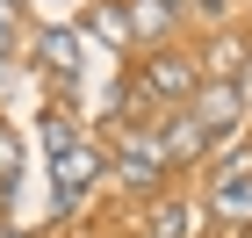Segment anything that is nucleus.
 <instances>
[{
    "label": "nucleus",
    "instance_id": "5",
    "mask_svg": "<svg viewBox=\"0 0 252 238\" xmlns=\"http://www.w3.org/2000/svg\"><path fill=\"white\" fill-rule=\"evenodd\" d=\"M152 137H158V152H166V166H173V159H202V152H209V130H202L188 108H180L166 130H152Z\"/></svg>",
    "mask_w": 252,
    "mask_h": 238
},
{
    "label": "nucleus",
    "instance_id": "11",
    "mask_svg": "<svg viewBox=\"0 0 252 238\" xmlns=\"http://www.w3.org/2000/svg\"><path fill=\"white\" fill-rule=\"evenodd\" d=\"M238 58H245V43H238V36H223V43H216V51H209V65H216V72H231Z\"/></svg>",
    "mask_w": 252,
    "mask_h": 238
},
{
    "label": "nucleus",
    "instance_id": "9",
    "mask_svg": "<svg viewBox=\"0 0 252 238\" xmlns=\"http://www.w3.org/2000/svg\"><path fill=\"white\" fill-rule=\"evenodd\" d=\"M36 51L58 65V72H79V36H72V29H43V43H36Z\"/></svg>",
    "mask_w": 252,
    "mask_h": 238
},
{
    "label": "nucleus",
    "instance_id": "13",
    "mask_svg": "<svg viewBox=\"0 0 252 238\" xmlns=\"http://www.w3.org/2000/svg\"><path fill=\"white\" fill-rule=\"evenodd\" d=\"M0 238H22V231H0Z\"/></svg>",
    "mask_w": 252,
    "mask_h": 238
},
{
    "label": "nucleus",
    "instance_id": "4",
    "mask_svg": "<svg viewBox=\"0 0 252 238\" xmlns=\"http://www.w3.org/2000/svg\"><path fill=\"white\" fill-rule=\"evenodd\" d=\"M116 173L130 180V188H158V180H166V152H158V137H152V130H137V137L123 144Z\"/></svg>",
    "mask_w": 252,
    "mask_h": 238
},
{
    "label": "nucleus",
    "instance_id": "12",
    "mask_svg": "<svg viewBox=\"0 0 252 238\" xmlns=\"http://www.w3.org/2000/svg\"><path fill=\"white\" fill-rule=\"evenodd\" d=\"M0 58H7V22H0Z\"/></svg>",
    "mask_w": 252,
    "mask_h": 238
},
{
    "label": "nucleus",
    "instance_id": "10",
    "mask_svg": "<svg viewBox=\"0 0 252 238\" xmlns=\"http://www.w3.org/2000/svg\"><path fill=\"white\" fill-rule=\"evenodd\" d=\"M15 173H22V144L0 130V188H15Z\"/></svg>",
    "mask_w": 252,
    "mask_h": 238
},
{
    "label": "nucleus",
    "instance_id": "7",
    "mask_svg": "<svg viewBox=\"0 0 252 238\" xmlns=\"http://www.w3.org/2000/svg\"><path fill=\"white\" fill-rule=\"evenodd\" d=\"M123 36H137V43H166V36H173V7H166V0H137L130 15H123Z\"/></svg>",
    "mask_w": 252,
    "mask_h": 238
},
{
    "label": "nucleus",
    "instance_id": "2",
    "mask_svg": "<svg viewBox=\"0 0 252 238\" xmlns=\"http://www.w3.org/2000/svg\"><path fill=\"white\" fill-rule=\"evenodd\" d=\"M144 87H152L158 101H194V87H202V65L180 58V51H158L152 65H144Z\"/></svg>",
    "mask_w": 252,
    "mask_h": 238
},
{
    "label": "nucleus",
    "instance_id": "6",
    "mask_svg": "<svg viewBox=\"0 0 252 238\" xmlns=\"http://www.w3.org/2000/svg\"><path fill=\"white\" fill-rule=\"evenodd\" d=\"M209 209H216V217H231V224H252V166H231V173L216 180Z\"/></svg>",
    "mask_w": 252,
    "mask_h": 238
},
{
    "label": "nucleus",
    "instance_id": "1",
    "mask_svg": "<svg viewBox=\"0 0 252 238\" xmlns=\"http://www.w3.org/2000/svg\"><path fill=\"white\" fill-rule=\"evenodd\" d=\"M51 166H58V202H79L101 173V152L87 137H65V123H51Z\"/></svg>",
    "mask_w": 252,
    "mask_h": 238
},
{
    "label": "nucleus",
    "instance_id": "8",
    "mask_svg": "<svg viewBox=\"0 0 252 238\" xmlns=\"http://www.w3.org/2000/svg\"><path fill=\"white\" fill-rule=\"evenodd\" d=\"M194 224H202L194 202H158L152 209V238H194Z\"/></svg>",
    "mask_w": 252,
    "mask_h": 238
},
{
    "label": "nucleus",
    "instance_id": "3",
    "mask_svg": "<svg viewBox=\"0 0 252 238\" xmlns=\"http://www.w3.org/2000/svg\"><path fill=\"white\" fill-rule=\"evenodd\" d=\"M188 116L202 123V130H231V123L245 116V94H238L231 79H202V87H194V101H188Z\"/></svg>",
    "mask_w": 252,
    "mask_h": 238
}]
</instances>
